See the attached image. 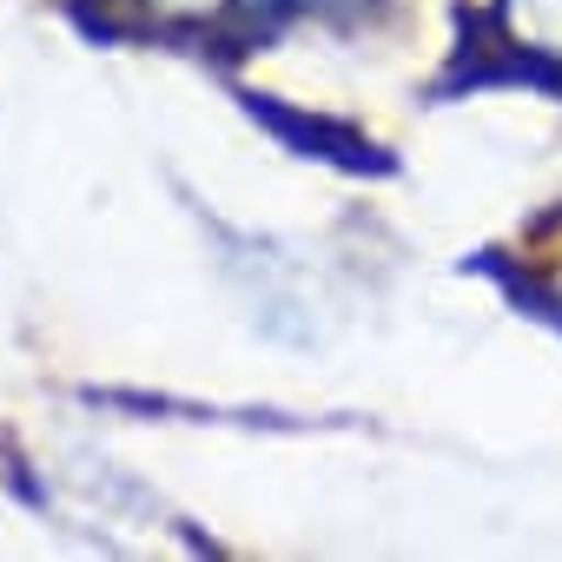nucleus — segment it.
I'll use <instances>...</instances> for the list:
<instances>
[]
</instances>
